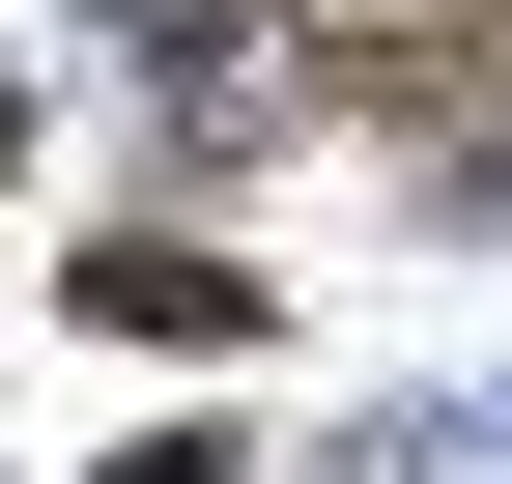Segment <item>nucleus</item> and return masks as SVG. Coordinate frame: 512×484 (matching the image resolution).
I'll return each mask as SVG.
<instances>
[{
  "instance_id": "1",
  "label": "nucleus",
  "mask_w": 512,
  "mask_h": 484,
  "mask_svg": "<svg viewBox=\"0 0 512 484\" xmlns=\"http://www.w3.org/2000/svg\"><path fill=\"white\" fill-rule=\"evenodd\" d=\"M86 314H114V342H228V314H256V257H200V228H114V257H86Z\"/></svg>"
}]
</instances>
